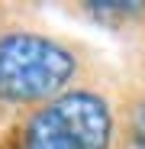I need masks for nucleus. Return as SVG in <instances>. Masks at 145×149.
I'll return each mask as SVG.
<instances>
[{
    "label": "nucleus",
    "instance_id": "1",
    "mask_svg": "<svg viewBox=\"0 0 145 149\" xmlns=\"http://www.w3.org/2000/svg\"><path fill=\"white\" fill-rule=\"evenodd\" d=\"M78 62L65 45L36 33L0 36V101H48L74 78Z\"/></svg>",
    "mask_w": 145,
    "mask_h": 149
},
{
    "label": "nucleus",
    "instance_id": "2",
    "mask_svg": "<svg viewBox=\"0 0 145 149\" xmlns=\"http://www.w3.org/2000/svg\"><path fill=\"white\" fill-rule=\"evenodd\" d=\"M113 113L103 97L71 91L48 101L23 133V149H110Z\"/></svg>",
    "mask_w": 145,
    "mask_h": 149
},
{
    "label": "nucleus",
    "instance_id": "3",
    "mask_svg": "<svg viewBox=\"0 0 145 149\" xmlns=\"http://www.w3.org/2000/svg\"><path fill=\"white\" fill-rule=\"evenodd\" d=\"M139 149H145V139H142V146H139Z\"/></svg>",
    "mask_w": 145,
    "mask_h": 149
}]
</instances>
